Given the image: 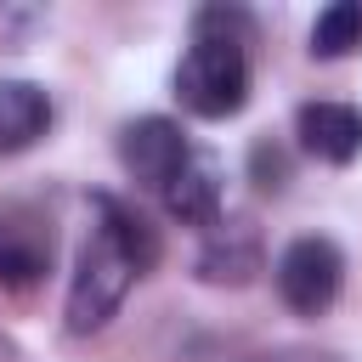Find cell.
Instances as JSON below:
<instances>
[{
    "label": "cell",
    "instance_id": "8fae6325",
    "mask_svg": "<svg viewBox=\"0 0 362 362\" xmlns=\"http://www.w3.org/2000/svg\"><path fill=\"white\" fill-rule=\"evenodd\" d=\"M249 175H255L260 192H283V187H288V153H283L272 136H260V141L249 147Z\"/></svg>",
    "mask_w": 362,
    "mask_h": 362
},
{
    "label": "cell",
    "instance_id": "5b68a950",
    "mask_svg": "<svg viewBox=\"0 0 362 362\" xmlns=\"http://www.w3.org/2000/svg\"><path fill=\"white\" fill-rule=\"evenodd\" d=\"M198 283L209 288H243L266 272V238L255 226V215H221L204 243H198V260H192Z\"/></svg>",
    "mask_w": 362,
    "mask_h": 362
},
{
    "label": "cell",
    "instance_id": "277c9868",
    "mask_svg": "<svg viewBox=\"0 0 362 362\" xmlns=\"http://www.w3.org/2000/svg\"><path fill=\"white\" fill-rule=\"evenodd\" d=\"M187 158H192V141H187V130H181L175 119H164V113H141V119H130V124L119 130V164H124V175H130L136 187L164 192Z\"/></svg>",
    "mask_w": 362,
    "mask_h": 362
},
{
    "label": "cell",
    "instance_id": "9c48e42d",
    "mask_svg": "<svg viewBox=\"0 0 362 362\" xmlns=\"http://www.w3.org/2000/svg\"><path fill=\"white\" fill-rule=\"evenodd\" d=\"M51 272V226L0 215V288H34Z\"/></svg>",
    "mask_w": 362,
    "mask_h": 362
},
{
    "label": "cell",
    "instance_id": "8992f818",
    "mask_svg": "<svg viewBox=\"0 0 362 362\" xmlns=\"http://www.w3.org/2000/svg\"><path fill=\"white\" fill-rule=\"evenodd\" d=\"M164 198V215L181 221V226H215L221 221V204H226V175H221V158L192 147V158L175 170V181L158 192Z\"/></svg>",
    "mask_w": 362,
    "mask_h": 362
},
{
    "label": "cell",
    "instance_id": "7a4b0ae2",
    "mask_svg": "<svg viewBox=\"0 0 362 362\" xmlns=\"http://www.w3.org/2000/svg\"><path fill=\"white\" fill-rule=\"evenodd\" d=\"M170 90L198 119H232V113H243L249 107V90H255L249 40L192 28V45L181 51V62L170 74Z\"/></svg>",
    "mask_w": 362,
    "mask_h": 362
},
{
    "label": "cell",
    "instance_id": "30bf717a",
    "mask_svg": "<svg viewBox=\"0 0 362 362\" xmlns=\"http://www.w3.org/2000/svg\"><path fill=\"white\" fill-rule=\"evenodd\" d=\"M351 51H362V0H334V6H322L317 23H311V57L339 62V57H351Z\"/></svg>",
    "mask_w": 362,
    "mask_h": 362
},
{
    "label": "cell",
    "instance_id": "4fadbf2b",
    "mask_svg": "<svg viewBox=\"0 0 362 362\" xmlns=\"http://www.w3.org/2000/svg\"><path fill=\"white\" fill-rule=\"evenodd\" d=\"M0 362H17V351H11V339L0 334Z\"/></svg>",
    "mask_w": 362,
    "mask_h": 362
},
{
    "label": "cell",
    "instance_id": "3957f363",
    "mask_svg": "<svg viewBox=\"0 0 362 362\" xmlns=\"http://www.w3.org/2000/svg\"><path fill=\"white\" fill-rule=\"evenodd\" d=\"M272 277H277V294L294 317H322L345 288V249L322 232H300L283 243Z\"/></svg>",
    "mask_w": 362,
    "mask_h": 362
},
{
    "label": "cell",
    "instance_id": "7c38bea8",
    "mask_svg": "<svg viewBox=\"0 0 362 362\" xmlns=\"http://www.w3.org/2000/svg\"><path fill=\"white\" fill-rule=\"evenodd\" d=\"M260 362H345V356H334V351H305V345H288V351H272V356H260Z\"/></svg>",
    "mask_w": 362,
    "mask_h": 362
},
{
    "label": "cell",
    "instance_id": "6da1fadb",
    "mask_svg": "<svg viewBox=\"0 0 362 362\" xmlns=\"http://www.w3.org/2000/svg\"><path fill=\"white\" fill-rule=\"evenodd\" d=\"M90 204H96V221H90V232L74 255L68 300H62L68 334L107 328V317L124 305L130 283L158 266V232L147 226L141 209H130L124 198H107V192H96Z\"/></svg>",
    "mask_w": 362,
    "mask_h": 362
},
{
    "label": "cell",
    "instance_id": "52a82bcc",
    "mask_svg": "<svg viewBox=\"0 0 362 362\" xmlns=\"http://www.w3.org/2000/svg\"><path fill=\"white\" fill-rule=\"evenodd\" d=\"M294 136H300V147L311 158L351 164L362 153V107H351V102H300Z\"/></svg>",
    "mask_w": 362,
    "mask_h": 362
},
{
    "label": "cell",
    "instance_id": "ba28073f",
    "mask_svg": "<svg viewBox=\"0 0 362 362\" xmlns=\"http://www.w3.org/2000/svg\"><path fill=\"white\" fill-rule=\"evenodd\" d=\"M51 119H57V107H51L45 85H34V79H0V158L28 153L51 130Z\"/></svg>",
    "mask_w": 362,
    "mask_h": 362
}]
</instances>
